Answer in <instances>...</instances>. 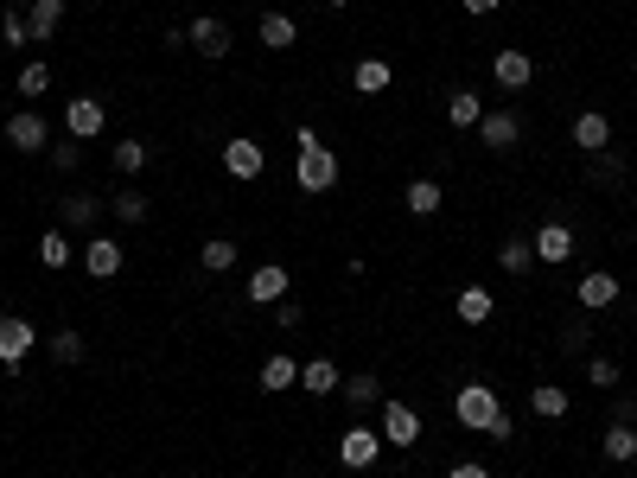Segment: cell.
<instances>
[{
	"mask_svg": "<svg viewBox=\"0 0 637 478\" xmlns=\"http://www.w3.org/2000/svg\"><path fill=\"white\" fill-rule=\"evenodd\" d=\"M587 383H593V389H618V364H612V357H593V364H587Z\"/></svg>",
	"mask_w": 637,
	"mask_h": 478,
	"instance_id": "f35d334b",
	"label": "cell"
},
{
	"mask_svg": "<svg viewBox=\"0 0 637 478\" xmlns=\"http://www.w3.org/2000/svg\"><path fill=\"white\" fill-rule=\"evenodd\" d=\"M529 408H536L542 421H561L567 415V389L561 383H536V389H529Z\"/></svg>",
	"mask_w": 637,
	"mask_h": 478,
	"instance_id": "d4e9b609",
	"label": "cell"
},
{
	"mask_svg": "<svg viewBox=\"0 0 637 478\" xmlns=\"http://www.w3.org/2000/svg\"><path fill=\"white\" fill-rule=\"evenodd\" d=\"M96 217H102V198H64V224L71 230H90Z\"/></svg>",
	"mask_w": 637,
	"mask_h": 478,
	"instance_id": "f546056e",
	"label": "cell"
},
{
	"mask_svg": "<svg viewBox=\"0 0 637 478\" xmlns=\"http://www.w3.org/2000/svg\"><path fill=\"white\" fill-rule=\"evenodd\" d=\"M491 77L504 83V90H529V77H536V64H529V51L523 45H504L491 58Z\"/></svg>",
	"mask_w": 637,
	"mask_h": 478,
	"instance_id": "30bf717a",
	"label": "cell"
},
{
	"mask_svg": "<svg viewBox=\"0 0 637 478\" xmlns=\"http://www.w3.org/2000/svg\"><path fill=\"white\" fill-rule=\"evenodd\" d=\"M459 7H466L472 20H485V13H497V7H504V0H459Z\"/></svg>",
	"mask_w": 637,
	"mask_h": 478,
	"instance_id": "7bdbcfd3",
	"label": "cell"
},
{
	"mask_svg": "<svg viewBox=\"0 0 637 478\" xmlns=\"http://www.w3.org/2000/svg\"><path fill=\"white\" fill-rule=\"evenodd\" d=\"M45 153H51V166H58V173H77V160H83V147H77V141H51Z\"/></svg>",
	"mask_w": 637,
	"mask_h": 478,
	"instance_id": "74e56055",
	"label": "cell"
},
{
	"mask_svg": "<svg viewBox=\"0 0 637 478\" xmlns=\"http://www.w3.org/2000/svg\"><path fill=\"white\" fill-rule=\"evenodd\" d=\"M45 351H51V364H83V332H71V326L51 332V338H45Z\"/></svg>",
	"mask_w": 637,
	"mask_h": 478,
	"instance_id": "484cf974",
	"label": "cell"
},
{
	"mask_svg": "<svg viewBox=\"0 0 637 478\" xmlns=\"http://www.w3.org/2000/svg\"><path fill=\"white\" fill-rule=\"evenodd\" d=\"M39 262L45 268H71V243H64V230H45L39 236Z\"/></svg>",
	"mask_w": 637,
	"mask_h": 478,
	"instance_id": "4dcf8cb0",
	"label": "cell"
},
{
	"mask_svg": "<svg viewBox=\"0 0 637 478\" xmlns=\"http://www.w3.org/2000/svg\"><path fill=\"white\" fill-rule=\"evenodd\" d=\"M618 294H625V287H618L606 268H593V275H580V287H574V300L587 306V313H599V306H612Z\"/></svg>",
	"mask_w": 637,
	"mask_h": 478,
	"instance_id": "9a60e30c",
	"label": "cell"
},
{
	"mask_svg": "<svg viewBox=\"0 0 637 478\" xmlns=\"http://www.w3.org/2000/svg\"><path fill=\"white\" fill-rule=\"evenodd\" d=\"M351 83H357L364 96H383V90H389V64H383V58H364V64L351 71Z\"/></svg>",
	"mask_w": 637,
	"mask_h": 478,
	"instance_id": "4316f807",
	"label": "cell"
},
{
	"mask_svg": "<svg viewBox=\"0 0 637 478\" xmlns=\"http://www.w3.org/2000/svg\"><path fill=\"white\" fill-rule=\"evenodd\" d=\"M338 396L351 402L357 415H364V408H376V402H383V383H376V377H344V383H338Z\"/></svg>",
	"mask_w": 637,
	"mask_h": 478,
	"instance_id": "cb8c5ba5",
	"label": "cell"
},
{
	"mask_svg": "<svg viewBox=\"0 0 637 478\" xmlns=\"http://www.w3.org/2000/svg\"><path fill=\"white\" fill-rule=\"evenodd\" d=\"M102 122H109V115H102L96 96H71V102H64V128H71V141H90V134H102Z\"/></svg>",
	"mask_w": 637,
	"mask_h": 478,
	"instance_id": "7c38bea8",
	"label": "cell"
},
{
	"mask_svg": "<svg viewBox=\"0 0 637 478\" xmlns=\"http://www.w3.org/2000/svg\"><path fill=\"white\" fill-rule=\"evenodd\" d=\"M198 268H204V275H223V268H236V243H223V236H211V243L198 249Z\"/></svg>",
	"mask_w": 637,
	"mask_h": 478,
	"instance_id": "83f0119b",
	"label": "cell"
},
{
	"mask_svg": "<svg viewBox=\"0 0 637 478\" xmlns=\"http://www.w3.org/2000/svg\"><path fill=\"white\" fill-rule=\"evenodd\" d=\"M109 204H115V217H122V224H147V198H141V192H115Z\"/></svg>",
	"mask_w": 637,
	"mask_h": 478,
	"instance_id": "e575fe53",
	"label": "cell"
},
{
	"mask_svg": "<svg viewBox=\"0 0 637 478\" xmlns=\"http://www.w3.org/2000/svg\"><path fill=\"white\" fill-rule=\"evenodd\" d=\"M287 287H294V281H287V268H281V262H262V268L249 275V300H255V306H274V300H287Z\"/></svg>",
	"mask_w": 637,
	"mask_h": 478,
	"instance_id": "5bb4252c",
	"label": "cell"
},
{
	"mask_svg": "<svg viewBox=\"0 0 637 478\" xmlns=\"http://www.w3.org/2000/svg\"><path fill=\"white\" fill-rule=\"evenodd\" d=\"M262 45L268 51H294L300 45V26L287 20V13H262Z\"/></svg>",
	"mask_w": 637,
	"mask_h": 478,
	"instance_id": "603a6c76",
	"label": "cell"
},
{
	"mask_svg": "<svg viewBox=\"0 0 637 478\" xmlns=\"http://www.w3.org/2000/svg\"><path fill=\"white\" fill-rule=\"evenodd\" d=\"M294 185H300V192H332V185H338V153L325 147V141L300 147V160H294Z\"/></svg>",
	"mask_w": 637,
	"mask_h": 478,
	"instance_id": "6da1fadb",
	"label": "cell"
},
{
	"mask_svg": "<svg viewBox=\"0 0 637 478\" xmlns=\"http://www.w3.org/2000/svg\"><path fill=\"white\" fill-rule=\"evenodd\" d=\"M574 147H580V153H606V147H612V122H606L599 109L574 115Z\"/></svg>",
	"mask_w": 637,
	"mask_h": 478,
	"instance_id": "2e32d148",
	"label": "cell"
},
{
	"mask_svg": "<svg viewBox=\"0 0 637 478\" xmlns=\"http://www.w3.org/2000/svg\"><path fill=\"white\" fill-rule=\"evenodd\" d=\"M141 166H147V147H141V141H115V173H128V179H134Z\"/></svg>",
	"mask_w": 637,
	"mask_h": 478,
	"instance_id": "836d02e7",
	"label": "cell"
},
{
	"mask_svg": "<svg viewBox=\"0 0 637 478\" xmlns=\"http://www.w3.org/2000/svg\"><path fill=\"white\" fill-rule=\"evenodd\" d=\"M446 478H491V472H485V466H478V459H459V466H453V472H446Z\"/></svg>",
	"mask_w": 637,
	"mask_h": 478,
	"instance_id": "b9f144b4",
	"label": "cell"
},
{
	"mask_svg": "<svg viewBox=\"0 0 637 478\" xmlns=\"http://www.w3.org/2000/svg\"><path fill=\"white\" fill-rule=\"evenodd\" d=\"M599 453H606L612 466H631V459H637V428H631V421H612L606 440H599Z\"/></svg>",
	"mask_w": 637,
	"mask_h": 478,
	"instance_id": "ac0fdd59",
	"label": "cell"
},
{
	"mask_svg": "<svg viewBox=\"0 0 637 478\" xmlns=\"http://www.w3.org/2000/svg\"><path fill=\"white\" fill-rule=\"evenodd\" d=\"M529 249H536V262H555V268H561L567 255H574V230H567L561 217H548V224L529 236Z\"/></svg>",
	"mask_w": 637,
	"mask_h": 478,
	"instance_id": "ba28073f",
	"label": "cell"
},
{
	"mask_svg": "<svg viewBox=\"0 0 637 478\" xmlns=\"http://www.w3.org/2000/svg\"><path fill=\"white\" fill-rule=\"evenodd\" d=\"M262 166H268L262 141H223V173H230V179H255Z\"/></svg>",
	"mask_w": 637,
	"mask_h": 478,
	"instance_id": "4fadbf2b",
	"label": "cell"
},
{
	"mask_svg": "<svg viewBox=\"0 0 637 478\" xmlns=\"http://www.w3.org/2000/svg\"><path fill=\"white\" fill-rule=\"evenodd\" d=\"M300 319H306V313H300L294 300H274V326H281V332H300Z\"/></svg>",
	"mask_w": 637,
	"mask_h": 478,
	"instance_id": "ab89813d",
	"label": "cell"
},
{
	"mask_svg": "<svg viewBox=\"0 0 637 478\" xmlns=\"http://www.w3.org/2000/svg\"><path fill=\"white\" fill-rule=\"evenodd\" d=\"M440 198H446V192H440L434 179H408V192H402L408 217H434V211H440Z\"/></svg>",
	"mask_w": 637,
	"mask_h": 478,
	"instance_id": "44dd1931",
	"label": "cell"
},
{
	"mask_svg": "<svg viewBox=\"0 0 637 478\" xmlns=\"http://www.w3.org/2000/svg\"><path fill=\"white\" fill-rule=\"evenodd\" d=\"M376 459H383V434H376V428H344V440H338V466L364 472V466H376Z\"/></svg>",
	"mask_w": 637,
	"mask_h": 478,
	"instance_id": "277c9868",
	"label": "cell"
},
{
	"mask_svg": "<svg viewBox=\"0 0 637 478\" xmlns=\"http://www.w3.org/2000/svg\"><path fill=\"white\" fill-rule=\"evenodd\" d=\"M446 122H453V128H478V122H485L478 90H453V96H446Z\"/></svg>",
	"mask_w": 637,
	"mask_h": 478,
	"instance_id": "ffe728a7",
	"label": "cell"
},
{
	"mask_svg": "<svg viewBox=\"0 0 637 478\" xmlns=\"http://www.w3.org/2000/svg\"><path fill=\"white\" fill-rule=\"evenodd\" d=\"M344 377H338V364L332 357H313V364H300V389H313V396H332Z\"/></svg>",
	"mask_w": 637,
	"mask_h": 478,
	"instance_id": "7402d4cb",
	"label": "cell"
},
{
	"mask_svg": "<svg viewBox=\"0 0 637 478\" xmlns=\"http://www.w3.org/2000/svg\"><path fill=\"white\" fill-rule=\"evenodd\" d=\"M421 440V415L408 402H383V447H415Z\"/></svg>",
	"mask_w": 637,
	"mask_h": 478,
	"instance_id": "52a82bcc",
	"label": "cell"
},
{
	"mask_svg": "<svg viewBox=\"0 0 637 478\" xmlns=\"http://www.w3.org/2000/svg\"><path fill=\"white\" fill-rule=\"evenodd\" d=\"M7 141H13V153H45V147H51V128H45V115L20 109V115L7 122Z\"/></svg>",
	"mask_w": 637,
	"mask_h": 478,
	"instance_id": "8fae6325",
	"label": "cell"
},
{
	"mask_svg": "<svg viewBox=\"0 0 637 478\" xmlns=\"http://www.w3.org/2000/svg\"><path fill=\"white\" fill-rule=\"evenodd\" d=\"M497 408H504V402H497V389H491V383H466V389L453 396L459 428H472V434H485V428H491V421H497Z\"/></svg>",
	"mask_w": 637,
	"mask_h": 478,
	"instance_id": "7a4b0ae2",
	"label": "cell"
},
{
	"mask_svg": "<svg viewBox=\"0 0 637 478\" xmlns=\"http://www.w3.org/2000/svg\"><path fill=\"white\" fill-rule=\"evenodd\" d=\"M593 179H599V185L625 179V153H612V147H606V153H593Z\"/></svg>",
	"mask_w": 637,
	"mask_h": 478,
	"instance_id": "d590c367",
	"label": "cell"
},
{
	"mask_svg": "<svg viewBox=\"0 0 637 478\" xmlns=\"http://www.w3.org/2000/svg\"><path fill=\"white\" fill-rule=\"evenodd\" d=\"M453 313H459V319H466V326H485V319L497 313V300H491V294H485V287H478V281H472V287H459V300H453Z\"/></svg>",
	"mask_w": 637,
	"mask_h": 478,
	"instance_id": "d6986e66",
	"label": "cell"
},
{
	"mask_svg": "<svg viewBox=\"0 0 637 478\" xmlns=\"http://www.w3.org/2000/svg\"><path fill=\"white\" fill-rule=\"evenodd\" d=\"M516 134H523V115L516 109H485V122H478V141H485L491 153H510Z\"/></svg>",
	"mask_w": 637,
	"mask_h": 478,
	"instance_id": "8992f818",
	"label": "cell"
},
{
	"mask_svg": "<svg viewBox=\"0 0 637 478\" xmlns=\"http://www.w3.org/2000/svg\"><path fill=\"white\" fill-rule=\"evenodd\" d=\"M485 434H491V440H510V434H516V421L504 415V408H497V421H491V428H485Z\"/></svg>",
	"mask_w": 637,
	"mask_h": 478,
	"instance_id": "60d3db41",
	"label": "cell"
},
{
	"mask_svg": "<svg viewBox=\"0 0 637 478\" xmlns=\"http://www.w3.org/2000/svg\"><path fill=\"white\" fill-rule=\"evenodd\" d=\"M185 45H192L198 58H223V51H230V26H223L217 13H198V20L185 26Z\"/></svg>",
	"mask_w": 637,
	"mask_h": 478,
	"instance_id": "5b68a950",
	"label": "cell"
},
{
	"mask_svg": "<svg viewBox=\"0 0 637 478\" xmlns=\"http://www.w3.org/2000/svg\"><path fill=\"white\" fill-rule=\"evenodd\" d=\"M325 7H351V0H325Z\"/></svg>",
	"mask_w": 637,
	"mask_h": 478,
	"instance_id": "ee69618b",
	"label": "cell"
},
{
	"mask_svg": "<svg viewBox=\"0 0 637 478\" xmlns=\"http://www.w3.org/2000/svg\"><path fill=\"white\" fill-rule=\"evenodd\" d=\"M529 262H536L529 243H504V249H497V268H504V275H529Z\"/></svg>",
	"mask_w": 637,
	"mask_h": 478,
	"instance_id": "1f68e13d",
	"label": "cell"
},
{
	"mask_svg": "<svg viewBox=\"0 0 637 478\" xmlns=\"http://www.w3.org/2000/svg\"><path fill=\"white\" fill-rule=\"evenodd\" d=\"M122 262H128V255H122L115 236H90V243H83V268H90L96 281H115V275H122Z\"/></svg>",
	"mask_w": 637,
	"mask_h": 478,
	"instance_id": "9c48e42d",
	"label": "cell"
},
{
	"mask_svg": "<svg viewBox=\"0 0 637 478\" xmlns=\"http://www.w3.org/2000/svg\"><path fill=\"white\" fill-rule=\"evenodd\" d=\"M294 383H300L294 357H268V364H262V389H294Z\"/></svg>",
	"mask_w": 637,
	"mask_h": 478,
	"instance_id": "f1b7e54d",
	"label": "cell"
},
{
	"mask_svg": "<svg viewBox=\"0 0 637 478\" xmlns=\"http://www.w3.org/2000/svg\"><path fill=\"white\" fill-rule=\"evenodd\" d=\"M45 90H51V64H26V71H20V96L39 102Z\"/></svg>",
	"mask_w": 637,
	"mask_h": 478,
	"instance_id": "d6a6232c",
	"label": "cell"
},
{
	"mask_svg": "<svg viewBox=\"0 0 637 478\" xmlns=\"http://www.w3.org/2000/svg\"><path fill=\"white\" fill-rule=\"evenodd\" d=\"M0 39H7V45H32V26H26V13H0Z\"/></svg>",
	"mask_w": 637,
	"mask_h": 478,
	"instance_id": "8d00e7d4",
	"label": "cell"
},
{
	"mask_svg": "<svg viewBox=\"0 0 637 478\" xmlns=\"http://www.w3.org/2000/svg\"><path fill=\"white\" fill-rule=\"evenodd\" d=\"M26 26H32V45L58 39V26H64V0H32V7H26Z\"/></svg>",
	"mask_w": 637,
	"mask_h": 478,
	"instance_id": "e0dca14e",
	"label": "cell"
},
{
	"mask_svg": "<svg viewBox=\"0 0 637 478\" xmlns=\"http://www.w3.org/2000/svg\"><path fill=\"white\" fill-rule=\"evenodd\" d=\"M32 345H39L32 319H20V313H0V364H13V370H20L26 357H32Z\"/></svg>",
	"mask_w": 637,
	"mask_h": 478,
	"instance_id": "3957f363",
	"label": "cell"
}]
</instances>
